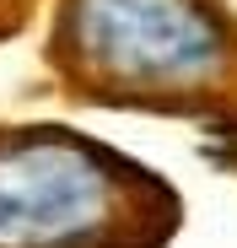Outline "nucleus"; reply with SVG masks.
<instances>
[{"mask_svg": "<svg viewBox=\"0 0 237 248\" xmlns=\"http://www.w3.org/2000/svg\"><path fill=\"white\" fill-rule=\"evenodd\" d=\"M173 189L70 130L0 135V248H162Z\"/></svg>", "mask_w": 237, "mask_h": 248, "instance_id": "obj_2", "label": "nucleus"}, {"mask_svg": "<svg viewBox=\"0 0 237 248\" xmlns=\"http://www.w3.org/2000/svg\"><path fill=\"white\" fill-rule=\"evenodd\" d=\"M49 60L87 103L226 108L237 44L200 0H65Z\"/></svg>", "mask_w": 237, "mask_h": 248, "instance_id": "obj_1", "label": "nucleus"}, {"mask_svg": "<svg viewBox=\"0 0 237 248\" xmlns=\"http://www.w3.org/2000/svg\"><path fill=\"white\" fill-rule=\"evenodd\" d=\"M210 162H221V168L237 173V119L226 124V146H210Z\"/></svg>", "mask_w": 237, "mask_h": 248, "instance_id": "obj_3", "label": "nucleus"}]
</instances>
